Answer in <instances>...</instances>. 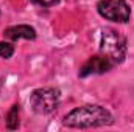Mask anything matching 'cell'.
Returning a JSON list of instances; mask_svg holds the SVG:
<instances>
[{
	"label": "cell",
	"instance_id": "52a82bcc",
	"mask_svg": "<svg viewBox=\"0 0 134 132\" xmlns=\"http://www.w3.org/2000/svg\"><path fill=\"white\" fill-rule=\"evenodd\" d=\"M19 126V106L14 104L11 107V110L8 112V117H6V128L8 129H17Z\"/></svg>",
	"mask_w": 134,
	"mask_h": 132
},
{
	"label": "cell",
	"instance_id": "8992f818",
	"mask_svg": "<svg viewBox=\"0 0 134 132\" xmlns=\"http://www.w3.org/2000/svg\"><path fill=\"white\" fill-rule=\"evenodd\" d=\"M5 37L9 40H19V39H34L36 31L33 27L30 25H16V27H9L5 30Z\"/></svg>",
	"mask_w": 134,
	"mask_h": 132
},
{
	"label": "cell",
	"instance_id": "5b68a950",
	"mask_svg": "<svg viewBox=\"0 0 134 132\" xmlns=\"http://www.w3.org/2000/svg\"><path fill=\"white\" fill-rule=\"evenodd\" d=\"M115 65L109 58H106V56H94V58H91L87 62H84V65L81 67V70H80V76L81 78H84V76H89V75H100V73H106V71H109L112 67Z\"/></svg>",
	"mask_w": 134,
	"mask_h": 132
},
{
	"label": "cell",
	"instance_id": "9c48e42d",
	"mask_svg": "<svg viewBox=\"0 0 134 132\" xmlns=\"http://www.w3.org/2000/svg\"><path fill=\"white\" fill-rule=\"evenodd\" d=\"M34 5H39V6H53L56 5L59 0H31Z\"/></svg>",
	"mask_w": 134,
	"mask_h": 132
},
{
	"label": "cell",
	"instance_id": "ba28073f",
	"mask_svg": "<svg viewBox=\"0 0 134 132\" xmlns=\"http://www.w3.org/2000/svg\"><path fill=\"white\" fill-rule=\"evenodd\" d=\"M14 53V45L9 44V42H0V56L3 59H8L11 58Z\"/></svg>",
	"mask_w": 134,
	"mask_h": 132
},
{
	"label": "cell",
	"instance_id": "6da1fadb",
	"mask_svg": "<svg viewBox=\"0 0 134 132\" xmlns=\"http://www.w3.org/2000/svg\"><path fill=\"white\" fill-rule=\"evenodd\" d=\"M112 123V115L108 109L101 106H81L73 109L64 117V124L67 128L86 129V128H98Z\"/></svg>",
	"mask_w": 134,
	"mask_h": 132
},
{
	"label": "cell",
	"instance_id": "277c9868",
	"mask_svg": "<svg viewBox=\"0 0 134 132\" xmlns=\"http://www.w3.org/2000/svg\"><path fill=\"white\" fill-rule=\"evenodd\" d=\"M97 9L101 17L117 23L128 22L131 16V9L125 0H101L97 5Z\"/></svg>",
	"mask_w": 134,
	"mask_h": 132
},
{
	"label": "cell",
	"instance_id": "3957f363",
	"mask_svg": "<svg viewBox=\"0 0 134 132\" xmlns=\"http://www.w3.org/2000/svg\"><path fill=\"white\" fill-rule=\"evenodd\" d=\"M59 103V90L53 87H42L34 90L30 97V106L36 113L47 115L58 107Z\"/></svg>",
	"mask_w": 134,
	"mask_h": 132
},
{
	"label": "cell",
	"instance_id": "30bf717a",
	"mask_svg": "<svg viewBox=\"0 0 134 132\" xmlns=\"http://www.w3.org/2000/svg\"><path fill=\"white\" fill-rule=\"evenodd\" d=\"M0 86H2V81H0Z\"/></svg>",
	"mask_w": 134,
	"mask_h": 132
},
{
	"label": "cell",
	"instance_id": "7a4b0ae2",
	"mask_svg": "<svg viewBox=\"0 0 134 132\" xmlns=\"http://www.w3.org/2000/svg\"><path fill=\"white\" fill-rule=\"evenodd\" d=\"M100 51L103 56L109 58L114 64H120L126 56L125 37L112 28H104L101 31Z\"/></svg>",
	"mask_w": 134,
	"mask_h": 132
}]
</instances>
